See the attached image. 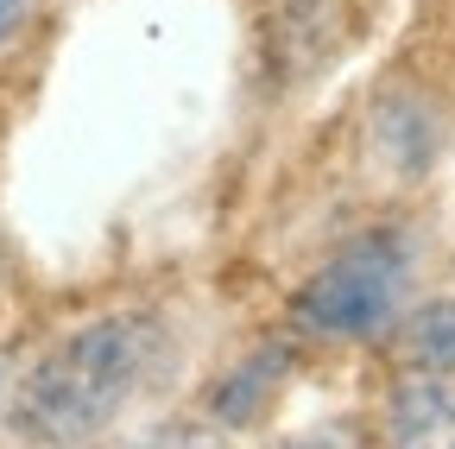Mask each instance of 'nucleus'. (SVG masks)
<instances>
[{
	"label": "nucleus",
	"instance_id": "f257e3e1",
	"mask_svg": "<svg viewBox=\"0 0 455 449\" xmlns=\"http://www.w3.org/2000/svg\"><path fill=\"white\" fill-rule=\"evenodd\" d=\"M171 355V323L152 304H121L70 323L13 367L7 430L26 449H95L127 424Z\"/></svg>",
	"mask_w": 455,
	"mask_h": 449
},
{
	"label": "nucleus",
	"instance_id": "f03ea898",
	"mask_svg": "<svg viewBox=\"0 0 455 449\" xmlns=\"http://www.w3.org/2000/svg\"><path fill=\"white\" fill-rule=\"evenodd\" d=\"M424 235L405 215L367 221L348 241H335L284 298V335L298 349H373L418 298Z\"/></svg>",
	"mask_w": 455,
	"mask_h": 449
},
{
	"label": "nucleus",
	"instance_id": "7ed1b4c3",
	"mask_svg": "<svg viewBox=\"0 0 455 449\" xmlns=\"http://www.w3.org/2000/svg\"><path fill=\"white\" fill-rule=\"evenodd\" d=\"M361 140H367V164L386 184H424L455 140V108L443 101L436 83L411 70H386L379 89L367 95Z\"/></svg>",
	"mask_w": 455,
	"mask_h": 449
},
{
	"label": "nucleus",
	"instance_id": "20e7f679",
	"mask_svg": "<svg viewBox=\"0 0 455 449\" xmlns=\"http://www.w3.org/2000/svg\"><path fill=\"white\" fill-rule=\"evenodd\" d=\"M298 355H304V349L291 342V335H266V342H253L235 367H221L215 386L203 392V424H215L221 437L259 430V424L272 418V405H278L284 380L298 373Z\"/></svg>",
	"mask_w": 455,
	"mask_h": 449
},
{
	"label": "nucleus",
	"instance_id": "39448f33",
	"mask_svg": "<svg viewBox=\"0 0 455 449\" xmlns=\"http://www.w3.org/2000/svg\"><path fill=\"white\" fill-rule=\"evenodd\" d=\"M367 449H455V373H398Z\"/></svg>",
	"mask_w": 455,
	"mask_h": 449
},
{
	"label": "nucleus",
	"instance_id": "423d86ee",
	"mask_svg": "<svg viewBox=\"0 0 455 449\" xmlns=\"http://www.w3.org/2000/svg\"><path fill=\"white\" fill-rule=\"evenodd\" d=\"M379 367L398 373H455V292L443 298H411L398 323L373 342Z\"/></svg>",
	"mask_w": 455,
	"mask_h": 449
},
{
	"label": "nucleus",
	"instance_id": "0eeeda50",
	"mask_svg": "<svg viewBox=\"0 0 455 449\" xmlns=\"http://www.w3.org/2000/svg\"><path fill=\"white\" fill-rule=\"evenodd\" d=\"M95 449H228V437L215 430V424H203V418H178V424H152V430H140V437H101Z\"/></svg>",
	"mask_w": 455,
	"mask_h": 449
},
{
	"label": "nucleus",
	"instance_id": "6e6552de",
	"mask_svg": "<svg viewBox=\"0 0 455 449\" xmlns=\"http://www.w3.org/2000/svg\"><path fill=\"white\" fill-rule=\"evenodd\" d=\"M266 449H367V437L355 424H310V430H284Z\"/></svg>",
	"mask_w": 455,
	"mask_h": 449
},
{
	"label": "nucleus",
	"instance_id": "1a4fd4ad",
	"mask_svg": "<svg viewBox=\"0 0 455 449\" xmlns=\"http://www.w3.org/2000/svg\"><path fill=\"white\" fill-rule=\"evenodd\" d=\"M38 13H44V0H0V58L38 26Z\"/></svg>",
	"mask_w": 455,
	"mask_h": 449
},
{
	"label": "nucleus",
	"instance_id": "9d476101",
	"mask_svg": "<svg viewBox=\"0 0 455 449\" xmlns=\"http://www.w3.org/2000/svg\"><path fill=\"white\" fill-rule=\"evenodd\" d=\"M13 355H0V430H7V399H13Z\"/></svg>",
	"mask_w": 455,
	"mask_h": 449
}]
</instances>
